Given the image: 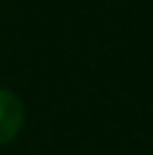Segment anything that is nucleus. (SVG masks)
Wrapping results in <instances>:
<instances>
[{
  "label": "nucleus",
  "mask_w": 153,
  "mask_h": 155,
  "mask_svg": "<svg viewBox=\"0 0 153 155\" xmlns=\"http://www.w3.org/2000/svg\"><path fill=\"white\" fill-rule=\"evenodd\" d=\"M25 121V108L23 101L14 92L0 88V146L12 142Z\"/></svg>",
  "instance_id": "obj_1"
}]
</instances>
